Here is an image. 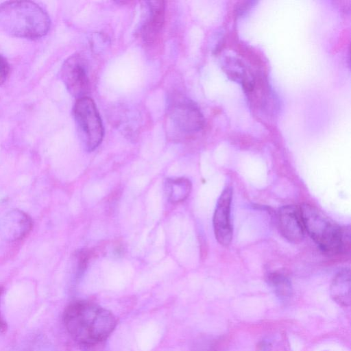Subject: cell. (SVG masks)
I'll use <instances>...</instances> for the list:
<instances>
[{"instance_id":"1","label":"cell","mask_w":351,"mask_h":351,"mask_svg":"<svg viewBox=\"0 0 351 351\" xmlns=\"http://www.w3.org/2000/svg\"><path fill=\"white\" fill-rule=\"evenodd\" d=\"M63 320L73 339L83 346L104 341L117 325V319L110 311L84 300L71 303L64 311Z\"/></svg>"},{"instance_id":"2","label":"cell","mask_w":351,"mask_h":351,"mask_svg":"<svg viewBox=\"0 0 351 351\" xmlns=\"http://www.w3.org/2000/svg\"><path fill=\"white\" fill-rule=\"evenodd\" d=\"M46 11L29 1H6L0 5V29L11 36L37 39L50 28Z\"/></svg>"},{"instance_id":"3","label":"cell","mask_w":351,"mask_h":351,"mask_svg":"<svg viewBox=\"0 0 351 351\" xmlns=\"http://www.w3.org/2000/svg\"><path fill=\"white\" fill-rule=\"evenodd\" d=\"M300 207L304 230L324 253L330 255L346 253L350 247V231L339 226L314 206Z\"/></svg>"},{"instance_id":"4","label":"cell","mask_w":351,"mask_h":351,"mask_svg":"<svg viewBox=\"0 0 351 351\" xmlns=\"http://www.w3.org/2000/svg\"><path fill=\"white\" fill-rule=\"evenodd\" d=\"M73 114L81 140L88 152L101 143L104 130L95 102L88 97L77 99Z\"/></svg>"},{"instance_id":"5","label":"cell","mask_w":351,"mask_h":351,"mask_svg":"<svg viewBox=\"0 0 351 351\" xmlns=\"http://www.w3.org/2000/svg\"><path fill=\"white\" fill-rule=\"evenodd\" d=\"M167 112L174 125L184 133H194L204 125V118L197 104L180 93L168 99Z\"/></svg>"},{"instance_id":"6","label":"cell","mask_w":351,"mask_h":351,"mask_svg":"<svg viewBox=\"0 0 351 351\" xmlns=\"http://www.w3.org/2000/svg\"><path fill=\"white\" fill-rule=\"evenodd\" d=\"M61 78L68 91L77 99L88 97L90 81L85 59L78 54L68 58L60 71Z\"/></svg>"},{"instance_id":"7","label":"cell","mask_w":351,"mask_h":351,"mask_svg":"<svg viewBox=\"0 0 351 351\" xmlns=\"http://www.w3.org/2000/svg\"><path fill=\"white\" fill-rule=\"evenodd\" d=\"M232 190L226 187L220 195L213 215V223L215 238L223 246H228L232 239L230 208Z\"/></svg>"},{"instance_id":"8","label":"cell","mask_w":351,"mask_h":351,"mask_svg":"<svg viewBox=\"0 0 351 351\" xmlns=\"http://www.w3.org/2000/svg\"><path fill=\"white\" fill-rule=\"evenodd\" d=\"M32 220L22 210L12 209L0 218V238L8 242L23 239L32 230Z\"/></svg>"},{"instance_id":"9","label":"cell","mask_w":351,"mask_h":351,"mask_svg":"<svg viewBox=\"0 0 351 351\" xmlns=\"http://www.w3.org/2000/svg\"><path fill=\"white\" fill-rule=\"evenodd\" d=\"M278 223L281 234L293 243H300L304 235V228L300 207L287 205L278 213Z\"/></svg>"},{"instance_id":"10","label":"cell","mask_w":351,"mask_h":351,"mask_svg":"<svg viewBox=\"0 0 351 351\" xmlns=\"http://www.w3.org/2000/svg\"><path fill=\"white\" fill-rule=\"evenodd\" d=\"M147 16L143 23L141 34L147 44L154 43L158 37L165 21V2L163 1H147Z\"/></svg>"},{"instance_id":"11","label":"cell","mask_w":351,"mask_h":351,"mask_svg":"<svg viewBox=\"0 0 351 351\" xmlns=\"http://www.w3.org/2000/svg\"><path fill=\"white\" fill-rule=\"evenodd\" d=\"M332 299L341 306L350 304V272L349 268H343L334 277L330 287Z\"/></svg>"},{"instance_id":"12","label":"cell","mask_w":351,"mask_h":351,"mask_svg":"<svg viewBox=\"0 0 351 351\" xmlns=\"http://www.w3.org/2000/svg\"><path fill=\"white\" fill-rule=\"evenodd\" d=\"M165 190L169 202L179 203L189 195L191 183L186 178H168L165 184Z\"/></svg>"},{"instance_id":"13","label":"cell","mask_w":351,"mask_h":351,"mask_svg":"<svg viewBox=\"0 0 351 351\" xmlns=\"http://www.w3.org/2000/svg\"><path fill=\"white\" fill-rule=\"evenodd\" d=\"M267 281L280 302H287L290 300L293 295L292 285L285 274L279 272L269 273Z\"/></svg>"},{"instance_id":"14","label":"cell","mask_w":351,"mask_h":351,"mask_svg":"<svg viewBox=\"0 0 351 351\" xmlns=\"http://www.w3.org/2000/svg\"><path fill=\"white\" fill-rule=\"evenodd\" d=\"M9 71L10 67L7 60L0 54V85L6 80Z\"/></svg>"},{"instance_id":"15","label":"cell","mask_w":351,"mask_h":351,"mask_svg":"<svg viewBox=\"0 0 351 351\" xmlns=\"http://www.w3.org/2000/svg\"><path fill=\"white\" fill-rule=\"evenodd\" d=\"M252 3L253 2L249 1V2H244L241 4V5L238 8L237 12L241 14L243 12H245L246 10H249L252 5Z\"/></svg>"},{"instance_id":"16","label":"cell","mask_w":351,"mask_h":351,"mask_svg":"<svg viewBox=\"0 0 351 351\" xmlns=\"http://www.w3.org/2000/svg\"><path fill=\"white\" fill-rule=\"evenodd\" d=\"M2 292H3V289L1 287H0V298H1V295L2 294ZM6 328H7L6 323L2 318L1 313H0V332H4L6 330Z\"/></svg>"}]
</instances>
